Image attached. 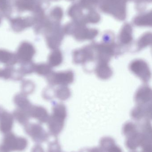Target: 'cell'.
Returning a JSON list of instances; mask_svg holds the SVG:
<instances>
[{"mask_svg": "<svg viewBox=\"0 0 152 152\" xmlns=\"http://www.w3.org/2000/svg\"><path fill=\"white\" fill-rule=\"evenodd\" d=\"M27 146L26 139L18 137L12 133H7L4 136L2 144L0 145V152L22 151Z\"/></svg>", "mask_w": 152, "mask_h": 152, "instance_id": "cell-1", "label": "cell"}, {"mask_svg": "<svg viewBox=\"0 0 152 152\" xmlns=\"http://www.w3.org/2000/svg\"><path fill=\"white\" fill-rule=\"evenodd\" d=\"M67 117L66 108L64 106H60L55 116L53 118L49 124V129L51 134L57 137L61 132L64 127V121Z\"/></svg>", "mask_w": 152, "mask_h": 152, "instance_id": "cell-2", "label": "cell"}, {"mask_svg": "<svg viewBox=\"0 0 152 152\" xmlns=\"http://www.w3.org/2000/svg\"><path fill=\"white\" fill-rule=\"evenodd\" d=\"M130 69L144 82H147L151 77V72L146 62L142 60L133 61L130 65Z\"/></svg>", "mask_w": 152, "mask_h": 152, "instance_id": "cell-3", "label": "cell"}, {"mask_svg": "<svg viewBox=\"0 0 152 152\" xmlns=\"http://www.w3.org/2000/svg\"><path fill=\"white\" fill-rule=\"evenodd\" d=\"M95 58L94 46H87L75 51L73 53V60L76 64H84L93 61Z\"/></svg>", "mask_w": 152, "mask_h": 152, "instance_id": "cell-4", "label": "cell"}, {"mask_svg": "<svg viewBox=\"0 0 152 152\" xmlns=\"http://www.w3.org/2000/svg\"><path fill=\"white\" fill-rule=\"evenodd\" d=\"M131 116L136 121H140L142 119L148 121L151 119V104L138 105L132 110Z\"/></svg>", "mask_w": 152, "mask_h": 152, "instance_id": "cell-5", "label": "cell"}, {"mask_svg": "<svg viewBox=\"0 0 152 152\" xmlns=\"http://www.w3.org/2000/svg\"><path fill=\"white\" fill-rule=\"evenodd\" d=\"M152 137L145 136L140 131L137 132L133 135L127 137L126 141V145L129 150L134 151L141 146L147 138H152Z\"/></svg>", "mask_w": 152, "mask_h": 152, "instance_id": "cell-6", "label": "cell"}, {"mask_svg": "<svg viewBox=\"0 0 152 152\" xmlns=\"http://www.w3.org/2000/svg\"><path fill=\"white\" fill-rule=\"evenodd\" d=\"M135 100L138 105L148 104L152 100V90L149 87L143 86L137 90Z\"/></svg>", "mask_w": 152, "mask_h": 152, "instance_id": "cell-7", "label": "cell"}, {"mask_svg": "<svg viewBox=\"0 0 152 152\" xmlns=\"http://www.w3.org/2000/svg\"><path fill=\"white\" fill-rule=\"evenodd\" d=\"M26 132L35 142H45L48 138V134L39 127L27 129Z\"/></svg>", "mask_w": 152, "mask_h": 152, "instance_id": "cell-8", "label": "cell"}, {"mask_svg": "<svg viewBox=\"0 0 152 152\" xmlns=\"http://www.w3.org/2000/svg\"><path fill=\"white\" fill-rule=\"evenodd\" d=\"M100 147L103 152H122L121 149L115 144V141L111 137L102 138Z\"/></svg>", "mask_w": 152, "mask_h": 152, "instance_id": "cell-9", "label": "cell"}, {"mask_svg": "<svg viewBox=\"0 0 152 152\" xmlns=\"http://www.w3.org/2000/svg\"><path fill=\"white\" fill-rule=\"evenodd\" d=\"M95 73L99 77L102 79H108L112 75V72L108 63L99 62L95 69Z\"/></svg>", "mask_w": 152, "mask_h": 152, "instance_id": "cell-10", "label": "cell"}, {"mask_svg": "<svg viewBox=\"0 0 152 152\" xmlns=\"http://www.w3.org/2000/svg\"><path fill=\"white\" fill-rule=\"evenodd\" d=\"M138 131V126L133 122H127L123 126V134L126 137V138L133 135Z\"/></svg>", "mask_w": 152, "mask_h": 152, "instance_id": "cell-11", "label": "cell"}, {"mask_svg": "<svg viewBox=\"0 0 152 152\" xmlns=\"http://www.w3.org/2000/svg\"><path fill=\"white\" fill-rule=\"evenodd\" d=\"M49 145L48 152H61L60 146L58 141H55Z\"/></svg>", "mask_w": 152, "mask_h": 152, "instance_id": "cell-12", "label": "cell"}, {"mask_svg": "<svg viewBox=\"0 0 152 152\" xmlns=\"http://www.w3.org/2000/svg\"><path fill=\"white\" fill-rule=\"evenodd\" d=\"M142 152H152V142L146 143L141 146Z\"/></svg>", "mask_w": 152, "mask_h": 152, "instance_id": "cell-13", "label": "cell"}, {"mask_svg": "<svg viewBox=\"0 0 152 152\" xmlns=\"http://www.w3.org/2000/svg\"><path fill=\"white\" fill-rule=\"evenodd\" d=\"M85 151L86 152H103L101 149L100 147H95L92 149H87L85 150Z\"/></svg>", "mask_w": 152, "mask_h": 152, "instance_id": "cell-14", "label": "cell"}, {"mask_svg": "<svg viewBox=\"0 0 152 152\" xmlns=\"http://www.w3.org/2000/svg\"><path fill=\"white\" fill-rule=\"evenodd\" d=\"M32 152H44L43 148L39 145H37L32 150Z\"/></svg>", "mask_w": 152, "mask_h": 152, "instance_id": "cell-15", "label": "cell"}]
</instances>
